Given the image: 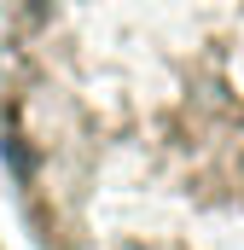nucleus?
<instances>
[{
  "label": "nucleus",
  "instance_id": "obj_1",
  "mask_svg": "<svg viewBox=\"0 0 244 250\" xmlns=\"http://www.w3.org/2000/svg\"><path fill=\"white\" fill-rule=\"evenodd\" d=\"M0 123L47 250H244V0H12Z\"/></svg>",
  "mask_w": 244,
  "mask_h": 250
}]
</instances>
